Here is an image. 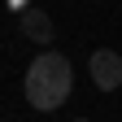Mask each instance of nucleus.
Returning <instances> with one entry per match:
<instances>
[{
    "label": "nucleus",
    "instance_id": "obj_1",
    "mask_svg": "<svg viewBox=\"0 0 122 122\" xmlns=\"http://www.w3.org/2000/svg\"><path fill=\"white\" fill-rule=\"evenodd\" d=\"M70 87H74V70H70V61L61 57V52H52V48H44V52L26 66L22 92H26V105H30V109L57 113L61 105H66Z\"/></svg>",
    "mask_w": 122,
    "mask_h": 122
},
{
    "label": "nucleus",
    "instance_id": "obj_4",
    "mask_svg": "<svg viewBox=\"0 0 122 122\" xmlns=\"http://www.w3.org/2000/svg\"><path fill=\"white\" fill-rule=\"evenodd\" d=\"M79 122H87V118H79Z\"/></svg>",
    "mask_w": 122,
    "mask_h": 122
},
{
    "label": "nucleus",
    "instance_id": "obj_2",
    "mask_svg": "<svg viewBox=\"0 0 122 122\" xmlns=\"http://www.w3.org/2000/svg\"><path fill=\"white\" fill-rule=\"evenodd\" d=\"M87 70H92V83L100 92H118L122 87V57L113 48H96L92 61H87Z\"/></svg>",
    "mask_w": 122,
    "mask_h": 122
},
{
    "label": "nucleus",
    "instance_id": "obj_3",
    "mask_svg": "<svg viewBox=\"0 0 122 122\" xmlns=\"http://www.w3.org/2000/svg\"><path fill=\"white\" fill-rule=\"evenodd\" d=\"M18 26H22V35H26V39L44 44V48L52 44V18H48L44 9H35V5H30L26 13H18Z\"/></svg>",
    "mask_w": 122,
    "mask_h": 122
}]
</instances>
